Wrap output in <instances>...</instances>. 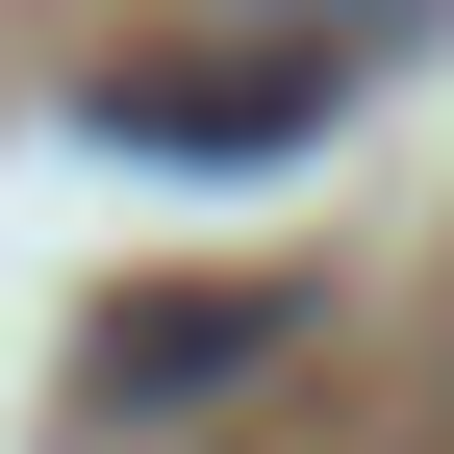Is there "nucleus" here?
I'll return each instance as SVG.
<instances>
[{
    "mask_svg": "<svg viewBox=\"0 0 454 454\" xmlns=\"http://www.w3.org/2000/svg\"><path fill=\"white\" fill-rule=\"evenodd\" d=\"M253 354H278V278H152V303H101L76 429H152V404H202V379H253Z\"/></svg>",
    "mask_w": 454,
    "mask_h": 454,
    "instance_id": "1",
    "label": "nucleus"
},
{
    "mask_svg": "<svg viewBox=\"0 0 454 454\" xmlns=\"http://www.w3.org/2000/svg\"><path fill=\"white\" fill-rule=\"evenodd\" d=\"M278 26H328V51H354V26H429V0H278Z\"/></svg>",
    "mask_w": 454,
    "mask_h": 454,
    "instance_id": "3",
    "label": "nucleus"
},
{
    "mask_svg": "<svg viewBox=\"0 0 454 454\" xmlns=\"http://www.w3.org/2000/svg\"><path fill=\"white\" fill-rule=\"evenodd\" d=\"M127 152H303L328 127V51H253V76H101Z\"/></svg>",
    "mask_w": 454,
    "mask_h": 454,
    "instance_id": "2",
    "label": "nucleus"
}]
</instances>
